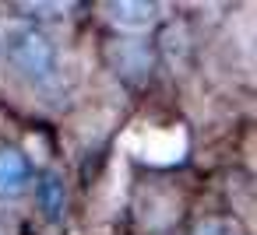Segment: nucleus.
<instances>
[{"label": "nucleus", "instance_id": "obj_1", "mask_svg": "<svg viewBox=\"0 0 257 235\" xmlns=\"http://www.w3.org/2000/svg\"><path fill=\"white\" fill-rule=\"evenodd\" d=\"M8 60L32 84H46L57 74V50L39 28H15L8 36Z\"/></svg>", "mask_w": 257, "mask_h": 235}, {"label": "nucleus", "instance_id": "obj_2", "mask_svg": "<svg viewBox=\"0 0 257 235\" xmlns=\"http://www.w3.org/2000/svg\"><path fill=\"white\" fill-rule=\"evenodd\" d=\"M29 186V162L15 148H0V200H11Z\"/></svg>", "mask_w": 257, "mask_h": 235}, {"label": "nucleus", "instance_id": "obj_3", "mask_svg": "<svg viewBox=\"0 0 257 235\" xmlns=\"http://www.w3.org/2000/svg\"><path fill=\"white\" fill-rule=\"evenodd\" d=\"M109 22L127 32H145L155 25V4H106Z\"/></svg>", "mask_w": 257, "mask_h": 235}, {"label": "nucleus", "instance_id": "obj_4", "mask_svg": "<svg viewBox=\"0 0 257 235\" xmlns=\"http://www.w3.org/2000/svg\"><path fill=\"white\" fill-rule=\"evenodd\" d=\"M39 204H43V210L50 218H60V210H64V182L57 176H46L39 182Z\"/></svg>", "mask_w": 257, "mask_h": 235}, {"label": "nucleus", "instance_id": "obj_5", "mask_svg": "<svg viewBox=\"0 0 257 235\" xmlns=\"http://www.w3.org/2000/svg\"><path fill=\"white\" fill-rule=\"evenodd\" d=\"M194 235H243L232 221H222V218H211V221H204V224H197L194 228Z\"/></svg>", "mask_w": 257, "mask_h": 235}]
</instances>
